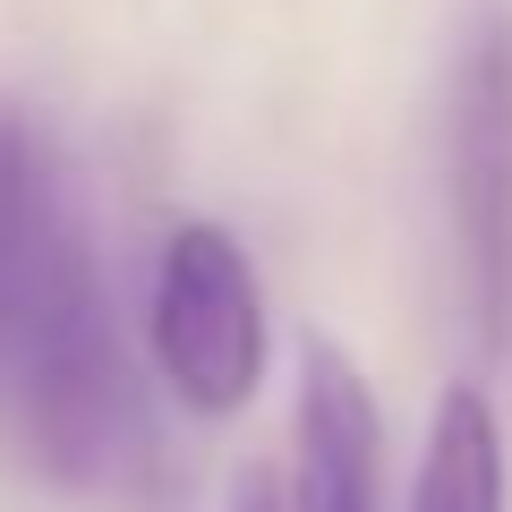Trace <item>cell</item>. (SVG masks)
<instances>
[{"label":"cell","instance_id":"obj_1","mask_svg":"<svg viewBox=\"0 0 512 512\" xmlns=\"http://www.w3.org/2000/svg\"><path fill=\"white\" fill-rule=\"evenodd\" d=\"M0 436L26 470L120 495L154 461L146 384L52 146L0 111Z\"/></svg>","mask_w":512,"mask_h":512},{"label":"cell","instance_id":"obj_2","mask_svg":"<svg viewBox=\"0 0 512 512\" xmlns=\"http://www.w3.org/2000/svg\"><path fill=\"white\" fill-rule=\"evenodd\" d=\"M146 350L188 419H239L256 402V384H265V282L222 222L188 214L163 231L154 291H146Z\"/></svg>","mask_w":512,"mask_h":512},{"label":"cell","instance_id":"obj_3","mask_svg":"<svg viewBox=\"0 0 512 512\" xmlns=\"http://www.w3.org/2000/svg\"><path fill=\"white\" fill-rule=\"evenodd\" d=\"M453 239L478 342H512V18L487 9L453 60Z\"/></svg>","mask_w":512,"mask_h":512},{"label":"cell","instance_id":"obj_4","mask_svg":"<svg viewBox=\"0 0 512 512\" xmlns=\"http://www.w3.org/2000/svg\"><path fill=\"white\" fill-rule=\"evenodd\" d=\"M282 512H384V419L342 342L299 350Z\"/></svg>","mask_w":512,"mask_h":512},{"label":"cell","instance_id":"obj_5","mask_svg":"<svg viewBox=\"0 0 512 512\" xmlns=\"http://www.w3.org/2000/svg\"><path fill=\"white\" fill-rule=\"evenodd\" d=\"M410 512H504V419H495L487 384H444L436 393Z\"/></svg>","mask_w":512,"mask_h":512},{"label":"cell","instance_id":"obj_6","mask_svg":"<svg viewBox=\"0 0 512 512\" xmlns=\"http://www.w3.org/2000/svg\"><path fill=\"white\" fill-rule=\"evenodd\" d=\"M231 512H282V478H265V470H248L231 487Z\"/></svg>","mask_w":512,"mask_h":512}]
</instances>
